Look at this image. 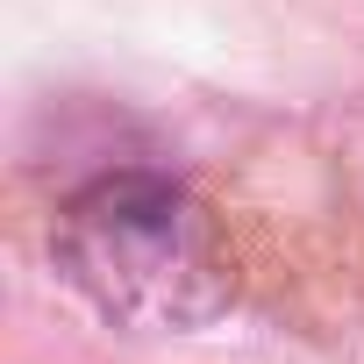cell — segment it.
<instances>
[{"instance_id":"cell-1","label":"cell","mask_w":364,"mask_h":364,"mask_svg":"<svg viewBox=\"0 0 364 364\" xmlns=\"http://www.w3.org/2000/svg\"><path fill=\"white\" fill-rule=\"evenodd\" d=\"M58 272L122 328H193L229 300L200 200L150 171L93 178L58 215Z\"/></svg>"}]
</instances>
